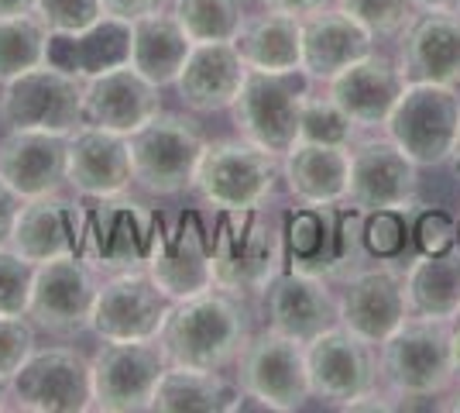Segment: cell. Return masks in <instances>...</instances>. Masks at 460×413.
I'll list each match as a JSON object with an SVG mask.
<instances>
[{
    "mask_svg": "<svg viewBox=\"0 0 460 413\" xmlns=\"http://www.w3.org/2000/svg\"><path fill=\"white\" fill-rule=\"evenodd\" d=\"M450 169H454V176L460 179V128H457V138H454V148H450Z\"/></svg>",
    "mask_w": 460,
    "mask_h": 413,
    "instance_id": "48",
    "label": "cell"
},
{
    "mask_svg": "<svg viewBox=\"0 0 460 413\" xmlns=\"http://www.w3.org/2000/svg\"><path fill=\"white\" fill-rule=\"evenodd\" d=\"M39 348V328L28 314H0V379L11 382L14 373Z\"/></svg>",
    "mask_w": 460,
    "mask_h": 413,
    "instance_id": "38",
    "label": "cell"
},
{
    "mask_svg": "<svg viewBox=\"0 0 460 413\" xmlns=\"http://www.w3.org/2000/svg\"><path fill=\"white\" fill-rule=\"evenodd\" d=\"M313 79L299 73H251L234 100L230 114L241 138L269 148L271 156H286L299 141V118Z\"/></svg>",
    "mask_w": 460,
    "mask_h": 413,
    "instance_id": "7",
    "label": "cell"
},
{
    "mask_svg": "<svg viewBox=\"0 0 460 413\" xmlns=\"http://www.w3.org/2000/svg\"><path fill=\"white\" fill-rule=\"evenodd\" d=\"M457 245H460V220H457Z\"/></svg>",
    "mask_w": 460,
    "mask_h": 413,
    "instance_id": "51",
    "label": "cell"
},
{
    "mask_svg": "<svg viewBox=\"0 0 460 413\" xmlns=\"http://www.w3.org/2000/svg\"><path fill=\"white\" fill-rule=\"evenodd\" d=\"M158 235H162V220L148 203L128 193L96 200V207H86L79 258H86L96 273L111 275L148 269Z\"/></svg>",
    "mask_w": 460,
    "mask_h": 413,
    "instance_id": "6",
    "label": "cell"
},
{
    "mask_svg": "<svg viewBox=\"0 0 460 413\" xmlns=\"http://www.w3.org/2000/svg\"><path fill=\"white\" fill-rule=\"evenodd\" d=\"M100 4H103V14L120 18V21H137V18H145V14L172 7V0H100Z\"/></svg>",
    "mask_w": 460,
    "mask_h": 413,
    "instance_id": "42",
    "label": "cell"
},
{
    "mask_svg": "<svg viewBox=\"0 0 460 413\" xmlns=\"http://www.w3.org/2000/svg\"><path fill=\"white\" fill-rule=\"evenodd\" d=\"M443 410H450V413H460V393L454 396V400H450V403H447V407H443Z\"/></svg>",
    "mask_w": 460,
    "mask_h": 413,
    "instance_id": "50",
    "label": "cell"
},
{
    "mask_svg": "<svg viewBox=\"0 0 460 413\" xmlns=\"http://www.w3.org/2000/svg\"><path fill=\"white\" fill-rule=\"evenodd\" d=\"M66 186H73L83 200H107L128 193L135 186L128 135L103 131L93 124H79L69 135Z\"/></svg>",
    "mask_w": 460,
    "mask_h": 413,
    "instance_id": "23",
    "label": "cell"
},
{
    "mask_svg": "<svg viewBox=\"0 0 460 413\" xmlns=\"http://www.w3.org/2000/svg\"><path fill=\"white\" fill-rule=\"evenodd\" d=\"M450 358H454V375L460 379V314L450 320Z\"/></svg>",
    "mask_w": 460,
    "mask_h": 413,
    "instance_id": "47",
    "label": "cell"
},
{
    "mask_svg": "<svg viewBox=\"0 0 460 413\" xmlns=\"http://www.w3.org/2000/svg\"><path fill=\"white\" fill-rule=\"evenodd\" d=\"M416 162L392 138H365L350 145V176L344 203L358 214H402L416 207Z\"/></svg>",
    "mask_w": 460,
    "mask_h": 413,
    "instance_id": "12",
    "label": "cell"
},
{
    "mask_svg": "<svg viewBox=\"0 0 460 413\" xmlns=\"http://www.w3.org/2000/svg\"><path fill=\"white\" fill-rule=\"evenodd\" d=\"M416 11H454L460 14V0H412Z\"/></svg>",
    "mask_w": 460,
    "mask_h": 413,
    "instance_id": "46",
    "label": "cell"
},
{
    "mask_svg": "<svg viewBox=\"0 0 460 413\" xmlns=\"http://www.w3.org/2000/svg\"><path fill=\"white\" fill-rule=\"evenodd\" d=\"M409 314L426 320H454L460 314V245L422 252L405 269Z\"/></svg>",
    "mask_w": 460,
    "mask_h": 413,
    "instance_id": "32",
    "label": "cell"
},
{
    "mask_svg": "<svg viewBox=\"0 0 460 413\" xmlns=\"http://www.w3.org/2000/svg\"><path fill=\"white\" fill-rule=\"evenodd\" d=\"M261 296L271 331L296 337L303 345L341 324V296L333 293L330 279L323 275L282 269Z\"/></svg>",
    "mask_w": 460,
    "mask_h": 413,
    "instance_id": "20",
    "label": "cell"
},
{
    "mask_svg": "<svg viewBox=\"0 0 460 413\" xmlns=\"http://www.w3.org/2000/svg\"><path fill=\"white\" fill-rule=\"evenodd\" d=\"M128 56H131V21L111 18V14H103L86 31L52 35L49 41V62L83 79L124 66Z\"/></svg>",
    "mask_w": 460,
    "mask_h": 413,
    "instance_id": "30",
    "label": "cell"
},
{
    "mask_svg": "<svg viewBox=\"0 0 460 413\" xmlns=\"http://www.w3.org/2000/svg\"><path fill=\"white\" fill-rule=\"evenodd\" d=\"M31 11H35V0H0V18H18Z\"/></svg>",
    "mask_w": 460,
    "mask_h": 413,
    "instance_id": "45",
    "label": "cell"
},
{
    "mask_svg": "<svg viewBox=\"0 0 460 413\" xmlns=\"http://www.w3.org/2000/svg\"><path fill=\"white\" fill-rule=\"evenodd\" d=\"M148 275L172 303L213 290V231L196 214H179L162 224Z\"/></svg>",
    "mask_w": 460,
    "mask_h": 413,
    "instance_id": "18",
    "label": "cell"
},
{
    "mask_svg": "<svg viewBox=\"0 0 460 413\" xmlns=\"http://www.w3.org/2000/svg\"><path fill=\"white\" fill-rule=\"evenodd\" d=\"M162 111V86L145 79L131 62L96 73L83 83V124L131 135Z\"/></svg>",
    "mask_w": 460,
    "mask_h": 413,
    "instance_id": "22",
    "label": "cell"
},
{
    "mask_svg": "<svg viewBox=\"0 0 460 413\" xmlns=\"http://www.w3.org/2000/svg\"><path fill=\"white\" fill-rule=\"evenodd\" d=\"M248 337L251 328L244 300L213 286L207 293L172 303L158 341L165 348L169 365L224 373L237 362Z\"/></svg>",
    "mask_w": 460,
    "mask_h": 413,
    "instance_id": "1",
    "label": "cell"
},
{
    "mask_svg": "<svg viewBox=\"0 0 460 413\" xmlns=\"http://www.w3.org/2000/svg\"><path fill=\"white\" fill-rule=\"evenodd\" d=\"M399 66L405 79L460 86V14L422 11L402 31Z\"/></svg>",
    "mask_w": 460,
    "mask_h": 413,
    "instance_id": "27",
    "label": "cell"
},
{
    "mask_svg": "<svg viewBox=\"0 0 460 413\" xmlns=\"http://www.w3.org/2000/svg\"><path fill=\"white\" fill-rule=\"evenodd\" d=\"M299 141H320V145L350 148V145L358 141V128H354V121L347 118L344 111L330 100L326 90H323V97L309 90L306 103H303V118H299Z\"/></svg>",
    "mask_w": 460,
    "mask_h": 413,
    "instance_id": "36",
    "label": "cell"
},
{
    "mask_svg": "<svg viewBox=\"0 0 460 413\" xmlns=\"http://www.w3.org/2000/svg\"><path fill=\"white\" fill-rule=\"evenodd\" d=\"M35 14L52 35H76L103 18L100 0H35Z\"/></svg>",
    "mask_w": 460,
    "mask_h": 413,
    "instance_id": "39",
    "label": "cell"
},
{
    "mask_svg": "<svg viewBox=\"0 0 460 413\" xmlns=\"http://www.w3.org/2000/svg\"><path fill=\"white\" fill-rule=\"evenodd\" d=\"M354 21H361L375 39H392L402 35L405 28L416 21L412 0H337Z\"/></svg>",
    "mask_w": 460,
    "mask_h": 413,
    "instance_id": "37",
    "label": "cell"
},
{
    "mask_svg": "<svg viewBox=\"0 0 460 413\" xmlns=\"http://www.w3.org/2000/svg\"><path fill=\"white\" fill-rule=\"evenodd\" d=\"M69 135L11 128L0 138V179L21 200H35L66 186Z\"/></svg>",
    "mask_w": 460,
    "mask_h": 413,
    "instance_id": "24",
    "label": "cell"
},
{
    "mask_svg": "<svg viewBox=\"0 0 460 413\" xmlns=\"http://www.w3.org/2000/svg\"><path fill=\"white\" fill-rule=\"evenodd\" d=\"M128 145L137 190H145L148 197H179L192 190L207 138L186 114L158 111L152 121L128 135Z\"/></svg>",
    "mask_w": 460,
    "mask_h": 413,
    "instance_id": "5",
    "label": "cell"
},
{
    "mask_svg": "<svg viewBox=\"0 0 460 413\" xmlns=\"http://www.w3.org/2000/svg\"><path fill=\"white\" fill-rule=\"evenodd\" d=\"M31 283L35 265L21 258L11 245H0V314H28Z\"/></svg>",
    "mask_w": 460,
    "mask_h": 413,
    "instance_id": "40",
    "label": "cell"
},
{
    "mask_svg": "<svg viewBox=\"0 0 460 413\" xmlns=\"http://www.w3.org/2000/svg\"><path fill=\"white\" fill-rule=\"evenodd\" d=\"M286 224L275 214H224L213 228V286L234 296H261L286 269Z\"/></svg>",
    "mask_w": 460,
    "mask_h": 413,
    "instance_id": "2",
    "label": "cell"
},
{
    "mask_svg": "<svg viewBox=\"0 0 460 413\" xmlns=\"http://www.w3.org/2000/svg\"><path fill=\"white\" fill-rule=\"evenodd\" d=\"M378 373L399 400H433L447 393L457 379L450 358V320L409 317L378 345Z\"/></svg>",
    "mask_w": 460,
    "mask_h": 413,
    "instance_id": "4",
    "label": "cell"
},
{
    "mask_svg": "<svg viewBox=\"0 0 460 413\" xmlns=\"http://www.w3.org/2000/svg\"><path fill=\"white\" fill-rule=\"evenodd\" d=\"M83 228H86V207L83 197H66L62 190L45 193V197L24 200L11 231V248L31 265L56 262L66 256H79L83 245Z\"/></svg>",
    "mask_w": 460,
    "mask_h": 413,
    "instance_id": "19",
    "label": "cell"
},
{
    "mask_svg": "<svg viewBox=\"0 0 460 413\" xmlns=\"http://www.w3.org/2000/svg\"><path fill=\"white\" fill-rule=\"evenodd\" d=\"M282 179V158L269 148L254 145L248 138H217L207 141L192 193L217 214H241V211H261L279 190Z\"/></svg>",
    "mask_w": 460,
    "mask_h": 413,
    "instance_id": "3",
    "label": "cell"
},
{
    "mask_svg": "<svg viewBox=\"0 0 460 413\" xmlns=\"http://www.w3.org/2000/svg\"><path fill=\"white\" fill-rule=\"evenodd\" d=\"M172 310V300L155 286L148 269L114 273L100 283L93 303L90 328L100 341H137L158 337L165 328V317Z\"/></svg>",
    "mask_w": 460,
    "mask_h": 413,
    "instance_id": "17",
    "label": "cell"
},
{
    "mask_svg": "<svg viewBox=\"0 0 460 413\" xmlns=\"http://www.w3.org/2000/svg\"><path fill=\"white\" fill-rule=\"evenodd\" d=\"M405 273L392 262H367L344 279L341 293V328L367 345H382L409 320Z\"/></svg>",
    "mask_w": 460,
    "mask_h": 413,
    "instance_id": "16",
    "label": "cell"
},
{
    "mask_svg": "<svg viewBox=\"0 0 460 413\" xmlns=\"http://www.w3.org/2000/svg\"><path fill=\"white\" fill-rule=\"evenodd\" d=\"M234 369H237L234 373L237 390L258 396L275 413H296L313 400L306 373V345L288 335H279L271 328L244 341Z\"/></svg>",
    "mask_w": 460,
    "mask_h": 413,
    "instance_id": "9",
    "label": "cell"
},
{
    "mask_svg": "<svg viewBox=\"0 0 460 413\" xmlns=\"http://www.w3.org/2000/svg\"><path fill=\"white\" fill-rule=\"evenodd\" d=\"M234 45L251 73H299L303 69V18L265 7L261 14L244 18Z\"/></svg>",
    "mask_w": 460,
    "mask_h": 413,
    "instance_id": "29",
    "label": "cell"
},
{
    "mask_svg": "<svg viewBox=\"0 0 460 413\" xmlns=\"http://www.w3.org/2000/svg\"><path fill=\"white\" fill-rule=\"evenodd\" d=\"M248 79V66L234 41H199L192 45L186 66L175 79V94L192 114L230 111Z\"/></svg>",
    "mask_w": 460,
    "mask_h": 413,
    "instance_id": "25",
    "label": "cell"
},
{
    "mask_svg": "<svg viewBox=\"0 0 460 413\" xmlns=\"http://www.w3.org/2000/svg\"><path fill=\"white\" fill-rule=\"evenodd\" d=\"M11 407L35 413H83L93 410L90 358L66 345L35 348L7 382Z\"/></svg>",
    "mask_w": 460,
    "mask_h": 413,
    "instance_id": "13",
    "label": "cell"
},
{
    "mask_svg": "<svg viewBox=\"0 0 460 413\" xmlns=\"http://www.w3.org/2000/svg\"><path fill=\"white\" fill-rule=\"evenodd\" d=\"M100 279L96 269L79 256L35 265V283L28 296V317L39 331L73 337L90 328Z\"/></svg>",
    "mask_w": 460,
    "mask_h": 413,
    "instance_id": "14",
    "label": "cell"
},
{
    "mask_svg": "<svg viewBox=\"0 0 460 413\" xmlns=\"http://www.w3.org/2000/svg\"><path fill=\"white\" fill-rule=\"evenodd\" d=\"M420 245L422 252H443L457 245V224L447 220L443 214H426L420 224Z\"/></svg>",
    "mask_w": 460,
    "mask_h": 413,
    "instance_id": "41",
    "label": "cell"
},
{
    "mask_svg": "<svg viewBox=\"0 0 460 413\" xmlns=\"http://www.w3.org/2000/svg\"><path fill=\"white\" fill-rule=\"evenodd\" d=\"M49 41L52 31L39 21V14H18L0 18V83H11L21 73L49 62Z\"/></svg>",
    "mask_w": 460,
    "mask_h": 413,
    "instance_id": "34",
    "label": "cell"
},
{
    "mask_svg": "<svg viewBox=\"0 0 460 413\" xmlns=\"http://www.w3.org/2000/svg\"><path fill=\"white\" fill-rule=\"evenodd\" d=\"M460 128V94L447 83L409 79L395 103L385 135L392 138L420 169L443 166L450 158Z\"/></svg>",
    "mask_w": 460,
    "mask_h": 413,
    "instance_id": "8",
    "label": "cell"
},
{
    "mask_svg": "<svg viewBox=\"0 0 460 413\" xmlns=\"http://www.w3.org/2000/svg\"><path fill=\"white\" fill-rule=\"evenodd\" d=\"M169 358L158 337L103 341L90 358L93 410L141 413L152 410V396Z\"/></svg>",
    "mask_w": 460,
    "mask_h": 413,
    "instance_id": "10",
    "label": "cell"
},
{
    "mask_svg": "<svg viewBox=\"0 0 460 413\" xmlns=\"http://www.w3.org/2000/svg\"><path fill=\"white\" fill-rule=\"evenodd\" d=\"M350 176V148L296 141L282 156V179L288 197L299 207H333L344 203Z\"/></svg>",
    "mask_w": 460,
    "mask_h": 413,
    "instance_id": "28",
    "label": "cell"
},
{
    "mask_svg": "<svg viewBox=\"0 0 460 413\" xmlns=\"http://www.w3.org/2000/svg\"><path fill=\"white\" fill-rule=\"evenodd\" d=\"M24 200L0 179V245H7L11 241V231H14V220H18V211Z\"/></svg>",
    "mask_w": 460,
    "mask_h": 413,
    "instance_id": "43",
    "label": "cell"
},
{
    "mask_svg": "<svg viewBox=\"0 0 460 413\" xmlns=\"http://www.w3.org/2000/svg\"><path fill=\"white\" fill-rule=\"evenodd\" d=\"M0 97H4V83H0Z\"/></svg>",
    "mask_w": 460,
    "mask_h": 413,
    "instance_id": "52",
    "label": "cell"
},
{
    "mask_svg": "<svg viewBox=\"0 0 460 413\" xmlns=\"http://www.w3.org/2000/svg\"><path fill=\"white\" fill-rule=\"evenodd\" d=\"M190 49V35L182 31V24L169 7L131 21V56H128V62L162 90L175 86Z\"/></svg>",
    "mask_w": 460,
    "mask_h": 413,
    "instance_id": "31",
    "label": "cell"
},
{
    "mask_svg": "<svg viewBox=\"0 0 460 413\" xmlns=\"http://www.w3.org/2000/svg\"><path fill=\"white\" fill-rule=\"evenodd\" d=\"M306 373L313 400H323L341 410L358 396L378 390V379H382L375 345L350 335L341 324L306 341Z\"/></svg>",
    "mask_w": 460,
    "mask_h": 413,
    "instance_id": "15",
    "label": "cell"
},
{
    "mask_svg": "<svg viewBox=\"0 0 460 413\" xmlns=\"http://www.w3.org/2000/svg\"><path fill=\"white\" fill-rule=\"evenodd\" d=\"M405 83L409 79L399 62L382 52H367L365 59H358L333 79H326V94L354 121L358 131H378V128L385 131Z\"/></svg>",
    "mask_w": 460,
    "mask_h": 413,
    "instance_id": "21",
    "label": "cell"
},
{
    "mask_svg": "<svg viewBox=\"0 0 460 413\" xmlns=\"http://www.w3.org/2000/svg\"><path fill=\"white\" fill-rule=\"evenodd\" d=\"M237 390L224 373L190 369V365H165L152 396L155 413H227Z\"/></svg>",
    "mask_w": 460,
    "mask_h": 413,
    "instance_id": "33",
    "label": "cell"
},
{
    "mask_svg": "<svg viewBox=\"0 0 460 413\" xmlns=\"http://www.w3.org/2000/svg\"><path fill=\"white\" fill-rule=\"evenodd\" d=\"M172 14L192 45L199 41H234L248 18L244 0H172Z\"/></svg>",
    "mask_w": 460,
    "mask_h": 413,
    "instance_id": "35",
    "label": "cell"
},
{
    "mask_svg": "<svg viewBox=\"0 0 460 413\" xmlns=\"http://www.w3.org/2000/svg\"><path fill=\"white\" fill-rule=\"evenodd\" d=\"M83 83L86 79L76 73L41 62L4 83L0 118L7 121V128L73 135L83 124Z\"/></svg>",
    "mask_w": 460,
    "mask_h": 413,
    "instance_id": "11",
    "label": "cell"
},
{
    "mask_svg": "<svg viewBox=\"0 0 460 413\" xmlns=\"http://www.w3.org/2000/svg\"><path fill=\"white\" fill-rule=\"evenodd\" d=\"M375 35L344 7H320L303 18V73L313 83H326L341 69L375 52Z\"/></svg>",
    "mask_w": 460,
    "mask_h": 413,
    "instance_id": "26",
    "label": "cell"
},
{
    "mask_svg": "<svg viewBox=\"0 0 460 413\" xmlns=\"http://www.w3.org/2000/svg\"><path fill=\"white\" fill-rule=\"evenodd\" d=\"M11 407V390H7V382L0 379V410H7Z\"/></svg>",
    "mask_w": 460,
    "mask_h": 413,
    "instance_id": "49",
    "label": "cell"
},
{
    "mask_svg": "<svg viewBox=\"0 0 460 413\" xmlns=\"http://www.w3.org/2000/svg\"><path fill=\"white\" fill-rule=\"evenodd\" d=\"M326 4H330V0H261V7L282 11V14H292V18H306V14L320 11Z\"/></svg>",
    "mask_w": 460,
    "mask_h": 413,
    "instance_id": "44",
    "label": "cell"
}]
</instances>
